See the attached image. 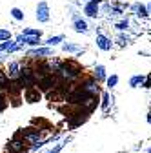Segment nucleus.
<instances>
[{
  "mask_svg": "<svg viewBox=\"0 0 151 153\" xmlns=\"http://www.w3.org/2000/svg\"><path fill=\"white\" fill-rule=\"evenodd\" d=\"M97 46L102 51H109L113 48V42H111V38H107L106 35H97Z\"/></svg>",
  "mask_w": 151,
  "mask_h": 153,
  "instance_id": "obj_3",
  "label": "nucleus"
},
{
  "mask_svg": "<svg viewBox=\"0 0 151 153\" xmlns=\"http://www.w3.org/2000/svg\"><path fill=\"white\" fill-rule=\"evenodd\" d=\"M7 149H9V153H22V151H26V146H24L22 140H18V137H16V139H13L7 144Z\"/></svg>",
  "mask_w": 151,
  "mask_h": 153,
  "instance_id": "obj_4",
  "label": "nucleus"
},
{
  "mask_svg": "<svg viewBox=\"0 0 151 153\" xmlns=\"http://www.w3.org/2000/svg\"><path fill=\"white\" fill-rule=\"evenodd\" d=\"M146 82V76L144 75H133L129 79V88H138V86H144Z\"/></svg>",
  "mask_w": 151,
  "mask_h": 153,
  "instance_id": "obj_6",
  "label": "nucleus"
},
{
  "mask_svg": "<svg viewBox=\"0 0 151 153\" xmlns=\"http://www.w3.org/2000/svg\"><path fill=\"white\" fill-rule=\"evenodd\" d=\"M87 2H89V0H87Z\"/></svg>",
  "mask_w": 151,
  "mask_h": 153,
  "instance_id": "obj_21",
  "label": "nucleus"
},
{
  "mask_svg": "<svg viewBox=\"0 0 151 153\" xmlns=\"http://www.w3.org/2000/svg\"><path fill=\"white\" fill-rule=\"evenodd\" d=\"M26 100L27 102H36V100H40V93H38V89H27V93H26Z\"/></svg>",
  "mask_w": 151,
  "mask_h": 153,
  "instance_id": "obj_8",
  "label": "nucleus"
},
{
  "mask_svg": "<svg viewBox=\"0 0 151 153\" xmlns=\"http://www.w3.org/2000/svg\"><path fill=\"white\" fill-rule=\"evenodd\" d=\"M118 40H120V44L124 46V44H127V42H129V36H124V35H120V36H118Z\"/></svg>",
  "mask_w": 151,
  "mask_h": 153,
  "instance_id": "obj_15",
  "label": "nucleus"
},
{
  "mask_svg": "<svg viewBox=\"0 0 151 153\" xmlns=\"http://www.w3.org/2000/svg\"><path fill=\"white\" fill-rule=\"evenodd\" d=\"M16 135H24L26 140H31V142H36L40 137V131L36 129V128H27V129H22V131H18Z\"/></svg>",
  "mask_w": 151,
  "mask_h": 153,
  "instance_id": "obj_1",
  "label": "nucleus"
},
{
  "mask_svg": "<svg viewBox=\"0 0 151 153\" xmlns=\"http://www.w3.org/2000/svg\"><path fill=\"white\" fill-rule=\"evenodd\" d=\"M106 84H107V88H109V89H111V88H115V86L118 84V76H117V75H111V76H107Z\"/></svg>",
  "mask_w": 151,
  "mask_h": 153,
  "instance_id": "obj_11",
  "label": "nucleus"
},
{
  "mask_svg": "<svg viewBox=\"0 0 151 153\" xmlns=\"http://www.w3.org/2000/svg\"><path fill=\"white\" fill-rule=\"evenodd\" d=\"M147 124H151V109H149V113H147Z\"/></svg>",
  "mask_w": 151,
  "mask_h": 153,
  "instance_id": "obj_18",
  "label": "nucleus"
},
{
  "mask_svg": "<svg viewBox=\"0 0 151 153\" xmlns=\"http://www.w3.org/2000/svg\"><path fill=\"white\" fill-rule=\"evenodd\" d=\"M98 4H100V0H89L84 7V13L87 16H97L98 15Z\"/></svg>",
  "mask_w": 151,
  "mask_h": 153,
  "instance_id": "obj_2",
  "label": "nucleus"
},
{
  "mask_svg": "<svg viewBox=\"0 0 151 153\" xmlns=\"http://www.w3.org/2000/svg\"><path fill=\"white\" fill-rule=\"evenodd\" d=\"M0 82H2V84L6 82V76H4V73H0Z\"/></svg>",
  "mask_w": 151,
  "mask_h": 153,
  "instance_id": "obj_17",
  "label": "nucleus"
},
{
  "mask_svg": "<svg viewBox=\"0 0 151 153\" xmlns=\"http://www.w3.org/2000/svg\"><path fill=\"white\" fill-rule=\"evenodd\" d=\"M13 13H15V16H16V18H20V16H22V15H20V11H18V9H15Z\"/></svg>",
  "mask_w": 151,
  "mask_h": 153,
  "instance_id": "obj_16",
  "label": "nucleus"
},
{
  "mask_svg": "<svg viewBox=\"0 0 151 153\" xmlns=\"http://www.w3.org/2000/svg\"><path fill=\"white\" fill-rule=\"evenodd\" d=\"M133 11H135V15L138 16V18H147L151 13H149V9H147V6H144V4H140V2H135L133 4Z\"/></svg>",
  "mask_w": 151,
  "mask_h": 153,
  "instance_id": "obj_5",
  "label": "nucleus"
},
{
  "mask_svg": "<svg viewBox=\"0 0 151 153\" xmlns=\"http://www.w3.org/2000/svg\"><path fill=\"white\" fill-rule=\"evenodd\" d=\"M109 104H111V97H109V93H104V95H102V109L106 111V109L109 108Z\"/></svg>",
  "mask_w": 151,
  "mask_h": 153,
  "instance_id": "obj_12",
  "label": "nucleus"
},
{
  "mask_svg": "<svg viewBox=\"0 0 151 153\" xmlns=\"http://www.w3.org/2000/svg\"><path fill=\"white\" fill-rule=\"evenodd\" d=\"M60 40H62V36H55V38H49L47 44H58Z\"/></svg>",
  "mask_w": 151,
  "mask_h": 153,
  "instance_id": "obj_14",
  "label": "nucleus"
},
{
  "mask_svg": "<svg viewBox=\"0 0 151 153\" xmlns=\"http://www.w3.org/2000/svg\"><path fill=\"white\" fill-rule=\"evenodd\" d=\"M117 29L118 31H127L129 29V20L127 18H122L120 22H117Z\"/></svg>",
  "mask_w": 151,
  "mask_h": 153,
  "instance_id": "obj_10",
  "label": "nucleus"
},
{
  "mask_svg": "<svg viewBox=\"0 0 151 153\" xmlns=\"http://www.w3.org/2000/svg\"><path fill=\"white\" fill-rule=\"evenodd\" d=\"M147 153H151V148H149V149H147Z\"/></svg>",
  "mask_w": 151,
  "mask_h": 153,
  "instance_id": "obj_20",
  "label": "nucleus"
},
{
  "mask_svg": "<svg viewBox=\"0 0 151 153\" xmlns=\"http://www.w3.org/2000/svg\"><path fill=\"white\" fill-rule=\"evenodd\" d=\"M147 9H149V13H151V0H149V4H147Z\"/></svg>",
  "mask_w": 151,
  "mask_h": 153,
  "instance_id": "obj_19",
  "label": "nucleus"
},
{
  "mask_svg": "<svg viewBox=\"0 0 151 153\" xmlns=\"http://www.w3.org/2000/svg\"><path fill=\"white\" fill-rule=\"evenodd\" d=\"M73 26H75V31H78V33H87V24L82 20V18H77Z\"/></svg>",
  "mask_w": 151,
  "mask_h": 153,
  "instance_id": "obj_9",
  "label": "nucleus"
},
{
  "mask_svg": "<svg viewBox=\"0 0 151 153\" xmlns=\"http://www.w3.org/2000/svg\"><path fill=\"white\" fill-rule=\"evenodd\" d=\"M64 144H66V140H64V142H60V144H56V146H55V149H51V151H47V153H60V149L64 148Z\"/></svg>",
  "mask_w": 151,
  "mask_h": 153,
  "instance_id": "obj_13",
  "label": "nucleus"
},
{
  "mask_svg": "<svg viewBox=\"0 0 151 153\" xmlns=\"http://www.w3.org/2000/svg\"><path fill=\"white\" fill-rule=\"evenodd\" d=\"M95 79H97V82H106V80H107V76H106V68H104V66H97V68H95Z\"/></svg>",
  "mask_w": 151,
  "mask_h": 153,
  "instance_id": "obj_7",
  "label": "nucleus"
}]
</instances>
